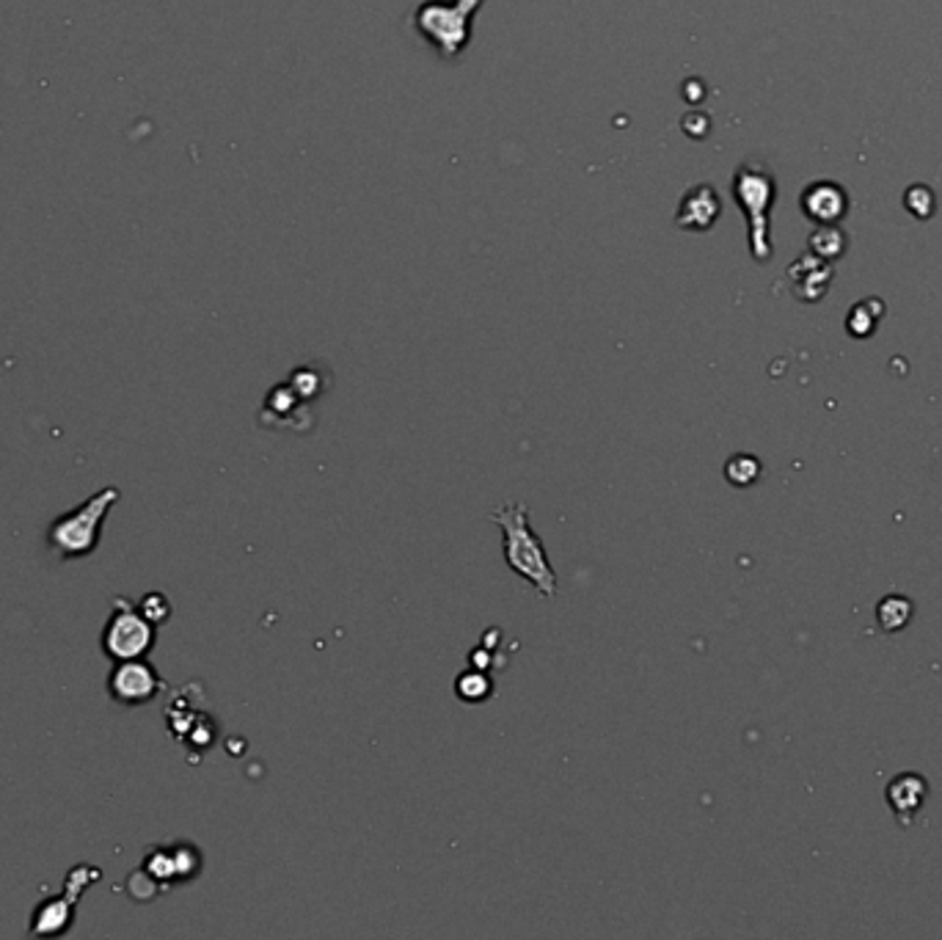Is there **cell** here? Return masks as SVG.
<instances>
[{
  "label": "cell",
  "mask_w": 942,
  "mask_h": 940,
  "mask_svg": "<svg viewBox=\"0 0 942 940\" xmlns=\"http://www.w3.org/2000/svg\"><path fill=\"white\" fill-rule=\"evenodd\" d=\"M719 213V199L717 193L708 185H703V199H697V188L683 199L681 213H678V227H694V229H708L712 222Z\"/></svg>",
  "instance_id": "cell-11"
},
{
  "label": "cell",
  "mask_w": 942,
  "mask_h": 940,
  "mask_svg": "<svg viewBox=\"0 0 942 940\" xmlns=\"http://www.w3.org/2000/svg\"><path fill=\"white\" fill-rule=\"evenodd\" d=\"M491 521H497L504 535V560L510 571L524 577L543 599H554L559 593V579L548 563L541 535L532 530L530 508L521 502H508L493 510Z\"/></svg>",
  "instance_id": "cell-1"
},
{
  "label": "cell",
  "mask_w": 942,
  "mask_h": 940,
  "mask_svg": "<svg viewBox=\"0 0 942 940\" xmlns=\"http://www.w3.org/2000/svg\"><path fill=\"white\" fill-rule=\"evenodd\" d=\"M455 692L461 701L466 703H483L491 698L493 692V679L488 676V670L480 668H472V670H463L461 676H457L455 681Z\"/></svg>",
  "instance_id": "cell-13"
},
{
  "label": "cell",
  "mask_w": 942,
  "mask_h": 940,
  "mask_svg": "<svg viewBox=\"0 0 942 940\" xmlns=\"http://www.w3.org/2000/svg\"><path fill=\"white\" fill-rule=\"evenodd\" d=\"M198 867H202L198 850L185 845L166 847V850L158 847V850L149 852L147 861H144L147 874H152V880H158V883H177V880L196 877Z\"/></svg>",
  "instance_id": "cell-6"
},
{
  "label": "cell",
  "mask_w": 942,
  "mask_h": 940,
  "mask_svg": "<svg viewBox=\"0 0 942 940\" xmlns=\"http://www.w3.org/2000/svg\"><path fill=\"white\" fill-rule=\"evenodd\" d=\"M725 477H728V483H734V486H739V488L752 486V483L761 477V464H758L752 455L739 453V455H734L728 464H725Z\"/></svg>",
  "instance_id": "cell-14"
},
{
  "label": "cell",
  "mask_w": 942,
  "mask_h": 940,
  "mask_svg": "<svg viewBox=\"0 0 942 940\" xmlns=\"http://www.w3.org/2000/svg\"><path fill=\"white\" fill-rule=\"evenodd\" d=\"M120 488H100L94 497L80 502L78 508L53 519V524L47 528V550L64 563L89 557L100 544L102 524H105L113 505L120 502Z\"/></svg>",
  "instance_id": "cell-2"
},
{
  "label": "cell",
  "mask_w": 942,
  "mask_h": 940,
  "mask_svg": "<svg viewBox=\"0 0 942 940\" xmlns=\"http://www.w3.org/2000/svg\"><path fill=\"white\" fill-rule=\"evenodd\" d=\"M155 630H158V626L138 610V604L116 596L105 630H102V652H105V657H111L113 662L147 657L155 648V641H158Z\"/></svg>",
  "instance_id": "cell-3"
},
{
  "label": "cell",
  "mask_w": 942,
  "mask_h": 940,
  "mask_svg": "<svg viewBox=\"0 0 942 940\" xmlns=\"http://www.w3.org/2000/svg\"><path fill=\"white\" fill-rule=\"evenodd\" d=\"M909 618H912V601L904 599V596H885L876 604V621H879V626L887 635L901 632L909 623Z\"/></svg>",
  "instance_id": "cell-12"
},
{
  "label": "cell",
  "mask_w": 942,
  "mask_h": 940,
  "mask_svg": "<svg viewBox=\"0 0 942 940\" xmlns=\"http://www.w3.org/2000/svg\"><path fill=\"white\" fill-rule=\"evenodd\" d=\"M138 610H141L144 615H147L149 621L155 623V626H160V623H166L171 618V601L166 599L163 593H158V590H152V593L141 596V601H138Z\"/></svg>",
  "instance_id": "cell-16"
},
{
  "label": "cell",
  "mask_w": 942,
  "mask_h": 940,
  "mask_svg": "<svg viewBox=\"0 0 942 940\" xmlns=\"http://www.w3.org/2000/svg\"><path fill=\"white\" fill-rule=\"evenodd\" d=\"M802 207H805L807 218L818 224H838L847 213V193L832 182H816L802 196Z\"/></svg>",
  "instance_id": "cell-8"
},
{
  "label": "cell",
  "mask_w": 942,
  "mask_h": 940,
  "mask_svg": "<svg viewBox=\"0 0 942 940\" xmlns=\"http://www.w3.org/2000/svg\"><path fill=\"white\" fill-rule=\"evenodd\" d=\"M794 279V293L802 301H818L827 293V284H830L832 271L824 265L821 260H810V257H802L788 273Z\"/></svg>",
  "instance_id": "cell-10"
},
{
  "label": "cell",
  "mask_w": 942,
  "mask_h": 940,
  "mask_svg": "<svg viewBox=\"0 0 942 940\" xmlns=\"http://www.w3.org/2000/svg\"><path fill=\"white\" fill-rule=\"evenodd\" d=\"M734 193L741 207H745L747 216H750L752 257H756V260H767V257L772 254L767 235V211L772 207L774 196L772 174H767L761 166H741L734 182Z\"/></svg>",
  "instance_id": "cell-4"
},
{
  "label": "cell",
  "mask_w": 942,
  "mask_h": 940,
  "mask_svg": "<svg viewBox=\"0 0 942 940\" xmlns=\"http://www.w3.org/2000/svg\"><path fill=\"white\" fill-rule=\"evenodd\" d=\"M75 902L69 894H56L50 899L42 902L34 910V921H31V935H42V938H53V935H64L72 927Z\"/></svg>",
  "instance_id": "cell-9"
},
{
  "label": "cell",
  "mask_w": 942,
  "mask_h": 940,
  "mask_svg": "<svg viewBox=\"0 0 942 940\" xmlns=\"http://www.w3.org/2000/svg\"><path fill=\"white\" fill-rule=\"evenodd\" d=\"M869 306H871V301H863V304H858L852 312H849L847 329L852 337H871L874 335L876 324H879V318H882V304H876L874 312H869Z\"/></svg>",
  "instance_id": "cell-15"
},
{
  "label": "cell",
  "mask_w": 942,
  "mask_h": 940,
  "mask_svg": "<svg viewBox=\"0 0 942 940\" xmlns=\"http://www.w3.org/2000/svg\"><path fill=\"white\" fill-rule=\"evenodd\" d=\"M105 687L111 701L122 703V706H144V703L155 701L166 684L158 668L147 662V657H141L113 662Z\"/></svg>",
  "instance_id": "cell-5"
},
{
  "label": "cell",
  "mask_w": 942,
  "mask_h": 940,
  "mask_svg": "<svg viewBox=\"0 0 942 940\" xmlns=\"http://www.w3.org/2000/svg\"><path fill=\"white\" fill-rule=\"evenodd\" d=\"M926 794H929L926 778L915 775V772H904V775H896L887 783L885 797L887 805L893 808V814H896V819L901 822V825H909V822L915 819V814L923 808Z\"/></svg>",
  "instance_id": "cell-7"
}]
</instances>
